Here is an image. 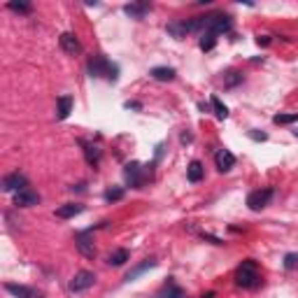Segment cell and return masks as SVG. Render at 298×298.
<instances>
[{
    "instance_id": "obj_1",
    "label": "cell",
    "mask_w": 298,
    "mask_h": 298,
    "mask_svg": "<svg viewBox=\"0 0 298 298\" xmlns=\"http://www.w3.org/2000/svg\"><path fill=\"white\" fill-rule=\"evenodd\" d=\"M235 284L243 286V289H259L261 286V275H259L254 259H247V261L240 263V268L235 270Z\"/></svg>"
},
{
    "instance_id": "obj_2",
    "label": "cell",
    "mask_w": 298,
    "mask_h": 298,
    "mask_svg": "<svg viewBox=\"0 0 298 298\" xmlns=\"http://www.w3.org/2000/svg\"><path fill=\"white\" fill-rule=\"evenodd\" d=\"M86 70H89L91 77H105V79H110V82H116V77H119V68H116L110 58H105V56H100V54L89 58Z\"/></svg>"
},
{
    "instance_id": "obj_3",
    "label": "cell",
    "mask_w": 298,
    "mask_h": 298,
    "mask_svg": "<svg viewBox=\"0 0 298 298\" xmlns=\"http://www.w3.org/2000/svg\"><path fill=\"white\" fill-rule=\"evenodd\" d=\"M231 17L226 14H207L205 17V33H212V35H219V33H228L231 31Z\"/></svg>"
},
{
    "instance_id": "obj_4",
    "label": "cell",
    "mask_w": 298,
    "mask_h": 298,
    "mask_svg": "<svg viewBox=\"0 0 298 298\" xmlns=\"http://www.w3.org/2000/svg\"><path fill=\"white\" fill-rule=\"evenodd\" d=\"M273 196H275V191H273L270 187H266V189H256V191H252V194L247 196V205H250V210L259 212V210H263V207L270 205Z\"/></svg>"
},
{
    "instance_id": "obj_5",
    "label": "cell",
    "mask_w": 298,
    "mask_h": 298,
    "mask_svg": "<svg viewBox=\"0 0 298 298\" xmlns=\"http://www.w3.org/2000/svg\"><path fill=\"white\" fill-rule=\"evenodd\" d=\"M93 284H96V275H93L91 270H79V273H75L73 280L68 282V289H70L73 293H79V291L91 289Z\"/></svg>"
},
{
    "instance_id": "obj_6",
    "label": "cell",
    "mask_w": 298,
    "mask_h": 298,
    "mask_svg": "<svg viewBox=\"0 0 298 298\" xmlns=\"http://www.w3.org/2000/svg\"><path fill=\"white\" fill-rule=\"evenodd\" d=\"M91 233H93V228H86V231L75 235V245H77L79 254L86 256V259H93V256H96V245H93V240H91Z\"/></svg>"
},
{
    "instance_id": "obj_7",
    "label": "cell",
    "mask_w": 298,
    "mask_h": 298,
    "mask_svg": "<svg viewBox=\"0 0 298 298\" xmlns=\"http://www.w3.org/2000/svg\"><path fill=\"white\" fill-rule=\"evenodd\" d=\"M124 177H126L128 187L133 189H142V184H145V168H142L140 163H128L126 168H124Z\"/></svg>"
},
{
    "instance_id": "obj_8",
    "label": "cell",
    "mask_w": 298,
    "mask_h": 298,
    "mask_svg": "<svg viewBox=\"0 0 298 298\" xmlns=\"http://www.w3.org/2000/svg\"><path fill=\"white\" fill-rule=\"evenodd\" d=\"M21 189H28V180L21 172H12L3 180V191H7V194H19Z\"/></svg>"
},
{
    "instance_id": "obj_9",
    "label": "cell",
    "mask_w": 298,
    "mask_h": 298,
    "mask_svg": "<svg viewBox=\"0 0 298 298\" xmlns=\"http://www.w3.org/2000/svg\"><path fill=\"white\" fill-rule=\"evenodd\" d=\"M5 291L12 293L14 298H42V293L31 289L26 284H14V282H5Z\"/></svg>"
},
{
    "instance_id": "obj_10",
    "label": "cell",
    "mask_w": 298,
    "mask_h": 298,
    "mask_svg": "<svg viewBox=\"0 0 298 298\" xmlns=\"http://www.w3.org/2000/svg\"><path fill=\"white\" fill-rule=\"evenodd\" d=\"M154 298H187V293H184L182 286H177L175 280L170 277V280H168L163 286H161V289H158Z\"/></svg>"
},
{
    "instance_id": "obj_11",
    "label": "cell",
    "mask_w": 298,
    "mask_h": 298,
    "mask_svg": "<svg viewBox=\"0 0 298 298\" xmlns=\"http://www.w3.org/2000/svg\"><path fill=\"white\" fill-rule=\"evenodd\" d=\"M40 203V196L31 189H21L19 194H14V205L17 207H33Z\"/></svg>"
},
{
    "instance_id": "obj_12",
    "label": "cell",
    "mask_w": 298,
    "mask_h": 298,
    "mask_svg": "<svg viewBox=\"0 0 298 298\" xmlns=\"http://www.w3.org/2000/svg\"><path fill=\"white\" fill-rule=\"evenodd\" d=\"M214 163H217V170L219 172H228L235 165V156L228 149H219V152L214 154Z\"/></svg>"
},
{
    "instance_id": "obj_13",
    "label": "cell",
    "mask_w": 298,
    "mask_h": 298,
    "mask_svg": "<svg viewBox=\"0 0 298 298\" xmlns=\"http://www.w3.org/2000/svg\"><path fill=\"white\" fill-rule=\"evenodd\" d=\"M79 145L84 147L86 163L91 165V168H98V165H100V158H103V152H100V149H98L96 145H91V142H86V140H82Z\"/></svg>"
},
{
    "instance_id": "obj_14",
    "label": "cell",
    "mask_w": 298,
    "mask_h": 298,
    "mask_svg": "<svg viewBox=\"0 0 298 298\" xmlns=\"http://www.w3.org/2000/svg\"><path fill=\"white\" fill-rule=\"evenodd\" d=\"M124 12L131 19H142L152 12V5L149 3H128V5H124Z\"/></svg>"
},
{
    "instance_id": "obj_15",
    "label": "cell",
    "mask_w": 298,
    "mask_h": 298,
    "mask_svg": "<svg viewBox=\"0 0 298 298\" xmlns=\"http://www.w3.org/2000/svg\"><path fill=\"white\" fill-rule=\"evenodd\" d=\"M58 42H61V49L66 51V54H79L82 51V44H79V40L73 35V33H63L61 37H58Z\"/></svg>"
},
{
    "instance_id": "obj_16",
    "label": "cell",
    "mask_w": 298,
    "mask_h": 298,
    "mask_svg": "<svg viewBox=\"0 0 298 298\" xmlns=\"http://www.w3.org/2000/svg\"><path fill=\"white\" fill-rule=\"evenodd\" d=\"M82 212H84V205H79V203H66V205H61L56 210V217L58 219H73V217H77Z\"/></svg>"
},
{
    "instance_id": "obj_17",
    "label": "cell",
    "mask_w": 298,
    "mask_h": 298,
    "mask_svg": "<svg viewBox=\"0 0 298 298\" xmlns=\"http://www.w3.org/2000/svg\"><path fill=\"white\" fill-rule=\"evenodd\" d=\"M73 112V96H61L58 103H56V119H68Z\"/></svg>"
},
{
    "instance_id": "obj_18",
    "label": "cell",
    "mask_w": 298,
    "mask_h": 298,
    "mask_svg": "<svg viewBox=\"0 0 298 298\" xmlns=\"http://www.w3.org/2000/svg\"><path fill=\"white\" fill-rule=\"evenodd\" d=\"M203 175H205V168H203L201 161H191L187 168V180L189 182H201Z\"/></svg>"
},
{
    "instance_id": "obj_19",
    "label": "cell",
    "mask_w": 298,
    "mask_h": 298,
    "mask_svg": "<svg viewBox=\"0 0 298 298\" xmlns=\"http://www.w3.org/2000/svg\"><path fill=\"white\" fill-rule=\"evenodd\" d=\"M149 75H152L154 79H158V82H172L177 73H175V68H152Z\"/></svg>"
},
{
    "instance_id": "obj_20",
    "label": "cell",
    "mask_w": 298,
    "mask_h": 298,
    "mask_svg": "<svg viewBox=\"0 0 298 298\" xmlns=\"http://www.w3.org/2000/svg\"><path fill=\"white\" fill-rule=\"evenodd\" d=\"M154 266H156V261H154V259H147V261H142L140 266H135L133 270H131V273H128L126 277H124V280H126V282H133L135 277H140V275L145 273V270H149V268H154Z\"/></svg>"
},
{
    "instance_id": "obj_21",
    "label": "cell",
    "mask_w": 298,
    "mask_h": 298,
    "mask_svg": "<svg viewBox=\"0 0 298 298\" xmlns=\"http://www.w3.org/2000/svg\"><path fill=\"white\" fill-rule=\"evenodd\" d=\"M128 259H131V252L128 250H116L107 256V263H110V266H124Z\"/></svg>"
},
{
    "instance_id": "obj_22",
    "label": "cell",
    "mask_w": 298,
    "mask_h": 298,
    "mask_svg": "<svg viewBox=\"0 0 298 298\" xmlns=\"http://www.w3.org/2000/svg\"><path fill=\"white\" fill-rule=\"evenodd\" d=\"M214 44H217V35H212V33H203L201 40H198V47H201L203 51H212Z\"/></svg>"
},
{
    "instance_id": "obj_23",
    "label": "cell",
    "mask_w": 298,
    "mask_h": 298,
    "mask_svg": "<svg viewBox=\"0 0 298 298\" xmlns=\"http://www.w3.org/2000/svg\"><path fill=\"white\" fill-rule=\"evenodd\" d=\"M7 10L19 12V14H31L33 12V5H31V3H17V0H10V3H7Z\"/></svg>"
},
{
    "instance_id": "obj_24",
    "label": "cell",
    "mask_w": 298,
    "mask_h": 298,
    "mask_svg": "<svg viewBox=\"0 0 298 298\" xmlns=\"http://www.w3.org/2000/svg\"><path fill=\"white\" fill-rule=\"evenodd\" d=\"M210 105H212L214 114L219 116V119H226V116H228V107H226V105L221 103V100H219L217 96H212V98H210Z\"/></svg>"
},
{
    "instance_id": "obj_25",
    "label": "cell",
    "mask_w": 298,
    "mask_h": 298,
    "mask_svg": "<svg viewBox=\"0 0 298 298\" xmlns=\"http://www.w3.org/2000/svg\"><path fill=\"white\" fill-rule=\"evenodd\" d=\"M124 194H126L124 187H112V189L105 191V201H107V203H116V201H122V198H124Z\"/></svg>"
},
{
    "instance_id": "obj_26",
    "label": "cell",
    "mask_w": 298,
    "mask_h": 298,
    "mask_svg": "<svg viewBox=\"0 0 298 298\" xmlns=\"http://www.w3.org/2000/svg\"><path fill=\"white\" fill-rule=\"evenodd\" d=\"M275 124H280V126H286V124H293L298 122V112H293V114H275L273 116Z\"/></svg>"
},
{
    "instance_id": "obj_27",
    "label": "cell",
    "mask_w": 298,
    "mask_h": 298,
    "mask_svg": "<svg viewBox=\"0 0 298 298\" xmlns=\"http://www.w3.org/2000/svg\"><path fill=\"white\" fill-rule=\"evenodd\" d=\"M298 266V252H291V254L284 256V268L286 270H293Z\"/></svg>"
},
{
    "instance_id": "obj_28",
    "label": "cell",
    "mask_w": 298,
    "mask_h": 298,
    "mask_svg": "<svg viewBox=\"0 0 298 298\" xmlns=\"http://www.w3.org/2000/svg\"><path fill=\"white\" fill-rule=\"evenodd\" d=\"M240 82H243V75H240V73H228V75H226V82H224V84L231 89V86L240 84Z\"/></svg>"
},
{
    "instance_id": "obj_29",
    "label": "cell",
    "mask_w": 298,
    "mask_h": 298,
    "mask_svg": "<svg viewBox=\"0 0 298 298\" xmlns=\"http://www.w3.org/2000/svg\"><path fill=\"white\" fill-rule=\"evenodd\" d=\"M250 138H252V140H268V135L266 133H256V131H252V133H250Z\"/></svg>"
},
{
    "instance_id": "obj_30",
    "label": "cell",
    "mask_w": 298,
    "mask_h": 298,
    "mask_svg": "<svg viewBox=\"0 0 298 298\" xmlns=\"http://www.w3.org/2000/svg\"><path fill=\"white\" fill-rule=\"evenodd\" d=\"M124 105H126L128 110H142V105H140V103H135V100H126Z\"/></svg>"
},
{
    "instance_id": "obj_31",
    "label": "cell",
    "mask_w": 298,
    "mask_h": 298,
    "mask_svg": "<svg viewBox=\"0 0 298 298\" xmlns=\"http://www.w3.org/2000/svg\"><path fill=\"white\" fill-rule=\"evenodd\" d=\"M191 140H194V135H191V133H182V142H184V145L191 142Z\"/></svg>"
},
{
    "instance_id": "obj_32",
    "label": "cell",
    "mask_w": 298,
    "mask_h": 298,
    "mask_svg": "<svg viewBox=\"0 0 298 298\" xmlns=\"http://www.w3.org/2000/svg\"><path fill=\"white\" fill-rule=\"evenodd\" d=\"M256 42H259V44H268V42H270V37H268V35H261L259 40H256Z\"/></svg>"
},
{
    "instance_id": "obj_33",
    "label": "cell",
    "mask_w": 298,
    "mask_h": 298,
    "mask_svg": "<svg viewBox=\"0 0 298 298\" xmlns=\"http://www.w3.org/2000/svg\"><path fill=\"white\" fill-rule=\"evenodd\" d=\"M70 191H84V184H77V187H70Z\"/></svg>"
}]
</instances>
